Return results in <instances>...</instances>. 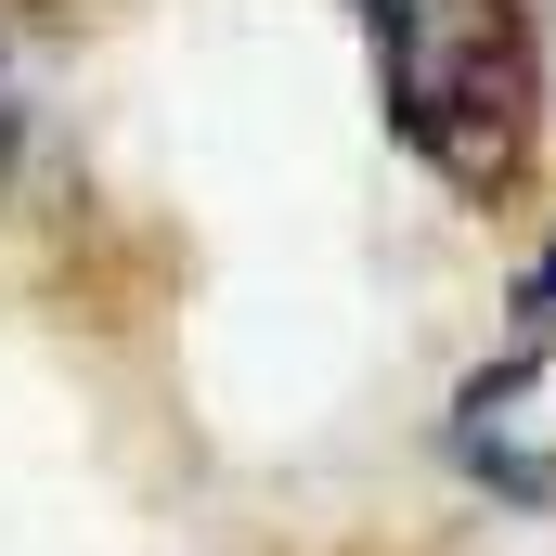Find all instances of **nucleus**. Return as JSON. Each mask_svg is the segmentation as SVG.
Instances as JSON below:
<instances>
[{
  "label": "nucleus",
  "mask_w": 556,
  "mask_h": 556,
  "mask_svg": "<svg viewBox=\"0 0 556 556\" xmlns=\"http://www.w3.org/2000/svg\"><path fill=\"white\" fill-rule=\"evenodd\" d=\"M39 130H52V117H39V26H26V13L0 0V194L26 181Z\"/></svg>",
  "instance_id": "obj_2"
},
{
  "label": "nucleus",
  "mask_w": 556,
  "mask_h": 556,
  "mask_svg": "<svg viewBox=\"0 0 556 556\" xmlns=\"http://www.w3.org/2000/svg\"><path fill=\"white\" fill-rule=\"evenodd\" d=\"M389 155L466 220H505L544 168V13L531 0H337Z\"/></svg>",
  "instance_id": "obj_1"
}]
</instances>
